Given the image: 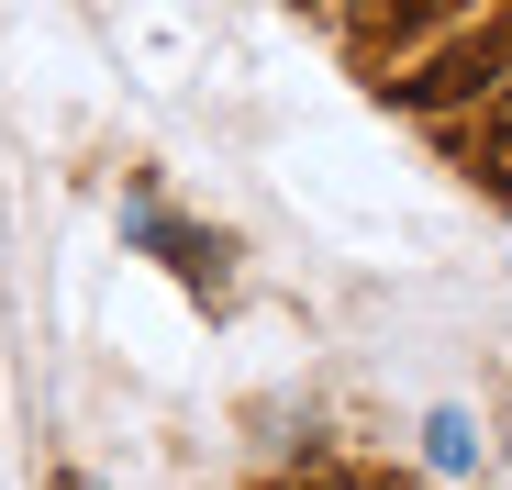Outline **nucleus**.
<instances>
[{
	"label": "nucleus",
	"mask_w": 512,
	"mask_h": 490,
	"mask_svg": "<svg viewBox=\"0 0 512 490\" xmlns=\"http://www.w3.org/2000/svg\"><path fill=\"white\" fill-rule=\"evenodd\" d=\"M479 168H490V190H512V78L479 101Z\"/></svg>",
	"instance_id": "f03ea898"
},
{
	"label": "nucleus",
	"mask_w": 512,
	"mask_h": 490,
	"mask_svg": "<svg viewBox=\"0 0 512 490\" xmlns=\"http://www.w3.org/2000/svg\"><path fill=\"white\" fill-rule=\"evenodd\" d=\"M512 78V23L490 12V23H457L435 56H412V67H390L379 90L401 101V112H468V101H490Z\"/></svg>",
	"instance_id": "f257e3e1"
}]
</instances>
